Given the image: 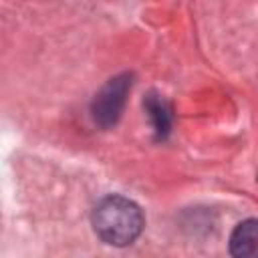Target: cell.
<instances>
[{
	"instance_id": "cell-2",
	"label": "cell",
	"mask_w": 258,
	"mask_h": 258,
	"mask_svg": "<svg viewBox=\"0 0 258 258\" xmlns=\"http://www.w3.org/2000/svg\"><path fill=\"white\" fill-rule=\"evenodd\" d=\"M131 75L123 73V75H117L113 77L95 97L93 101V119L97 125L101 127H111L119 121L121 113H123V107H125V101H127V95L131 91Z\"/></svg>"
},
{
	"instance_id": "cell-3",
	"label": "cell",
	"mask_w": 258,
	"mask_h": 258,
	"mask_svg": "<svg viewBox=\"0 0 258 258\" xmlns=\"http://www.w3.org/2000/svg\"><path fill=\"white\" fill-rule=\"evenodd\" d=\"M230 252L238 258H258V220H246L234 228Z\"/></svg>"
},
{
	"instance_id": "cell-1",
	"label": "cell",
	"mask_w": 258,
	"mask_h": 258,
	"mask_svg": "<svg viewBox=\"0 0 258 258\" xmlns=\"http://www.w3.org/2000/svg\"><path fill=\"white\" fill-rule=\"evenodd\" d=\"M143 224L145 220L139 206L123 196L105 198L93 212V228L97 236L111 246H127L135 242Z\"/></svg>"
},
{
	"instance_id": "cell-4",
	"label": "cell",
	"mask_w": 258,
	"mask_h": 258,
	"mask_svg": "<svg viewBox=\"0 0 258 258\" xmlns=\"http://www.w3.org/2000/svg\"><path fill=\"white\" fill-rule=\"evenodd\" d=\"M143 105H145V111H147V115H149V119L153 123V129H155L157 137L163 139L171 129V107H169V103L161 95H153L151 93L145 99Z\"/></svg>"
}]
</instances>
